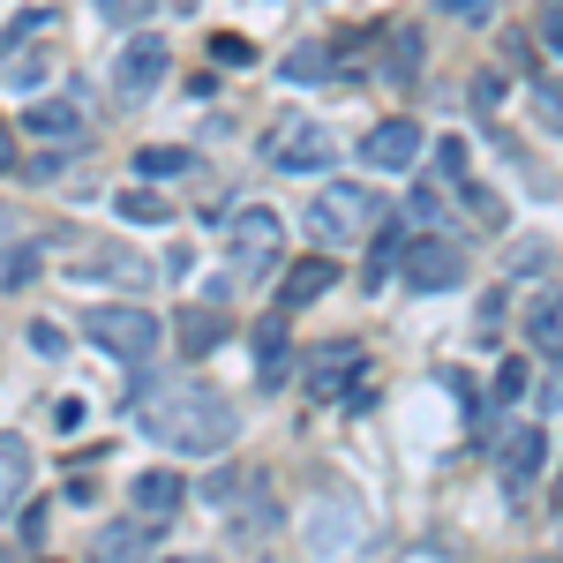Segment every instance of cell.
<instances>
[{"label":"cell","mask_w":563,"mask_h":563,"mask_svg":"<svg viewBox=\"0 0 563 563\" xmlns=\"http://www.w3.org/2000/svg\"><path fill=\"white\" fill-rule=\"evenodd\" d=\"M233 429H241L233 406H225L218 390H203V384H166L151 406H143V435L166 443V451H180V459H211V451H225Z\"/></svg>","instance_id":"obj_1"},{"label":"cell","mask_w":563,"mask_h":563,"mask_svg":"<svg viewBox=\"0 0 563 563\" xmlns=\"http://www.w3.org/2000/svg\"><path fill=\"white\" fill-rule=\"evenodd\" d=\"M263 158H271L278 174H323V166L339 158V135L323 129V121H308V113H286L278 129L263 135Z\"/></svg>","instance_id":"obj_2"},{"label":"cell","mask_w":563,"mask_h":563,"mask_svg":"<svg viewBox=\"0 0 563 563\" xmlns=\"http://www.w3.org/2000/svg\"><path fill=\"white\" fill-rule=\"evenodd\" d=\"M278 241H286L278 211H263V203L233 211V225H225V256H233V278H241V286H256L263 271L278 263Z\"/></svg>","instance_id":"obj_3"},{"label":"cell","mask_w":563,"mask_h":563,"mask_svg":"<svg viewBox=\"0 0 563 563\" xmlns=\"http://www.w3.org/2000/svg\"><path fill=\"white\" fill-rule=\"evenodd\" d=\"M398 278L413 294H451L466 278V249L451 233H406V256H398Z\"/></svg>","instance_id":"obj_4"},{"label":"cell","mask_w":563,"mask_h":563,"mask_svg":"<svg viewBox=\"0 0 563 563\" xmlns=\"http://www.w3.org/2000/svg\"><path fill=\"white\" fill-rule=\"evenodd\" d=\"M376 218H384V196H368V188H353V180H346V188H323V196L308 203V233L339 249V241H361Z\"/></svg>","instance_id":"obj_5"},{"label":"cell","mask_w":563,"mask_h":563,"mask_svg":"<svg viewBox=\"0 0 563 563\" xmlns=\"http://www.w3.org/2000/svg\"><path fill=\"white\" fill-rule=\"evenodd\" d=\"M84 331H90L106 353H113V361H151V353H158V316H151V308H135V301L90 308Z\"/></svg>","instance_id":"obj_6"},{"label":"cell","mask_w":563,"mask_h":563,"mask_svg":"<svg viewBox=\"0 0 563 563\" xmlns=\"http://www.w3.org/2000/svg\"><path fill=\"white\" fill-rule=\"evenodd\" d=\"M541 459H549V435H541V421H511V435H504V451H496V474H504V496H526V488L541 481Z\"/></svg>","instance_id":"obj_7"},{"label":"cell","mask_w":563,"mask_h":563,"mask_svg":"<svg viewBox=\"0 0 563 563\" xmlns=\"http://www.w3.org/2000/svg\"><path fill=\"white\" fill-rule=\"evenodd\" d=\"M361 368H368V353L361 346H323L316 353V368H308V398L316 406H331V398H361Z\"/></svg>","instance_id":"obj_8"},{"label":"cell","mask_w":563,"mask_h":563,"mask_svg":"<svg viewBox=\"0 0 563 563\" xmlns=\"http://www.w3.org/2000/svg\"><path fill=\"white\" fill-rule=\"evenodd\" d=\"M166 60H174V53L158 38H129V53L113 60V90H121V98H151V90L166 84Z\"/></svg>","instance_id":"obj_9"},{"label":"cell","mask_w":563,"mask_h":563,"mask_svg":"<svg viewBox=\"0 0 563 563\" xmlns=\"http://www.w3.org/2000/svg\"><path fill=\"white\" fill-rule=\"evenodd\" d=\"M421 143H429V135H421V121H384V129L361 143V158H368L376 174H406V166L421 158Z\"/></svg>","instance_id":"obj_10"},{"label":"cell","mask_w":563,"mask_h":563,"mask_svg":"<svg viewBox=\"0 0 563 563\" xmlns=\"http://www.w3.org/2000/svg\"><path fill=\"white\" fill-rule=\"evenodd\" d=\"M339 286V263L331 256H301L286 278H278V308H308V301H323Z\"/></svg>","instance_id":"obj_11"},{"label":"cell","mask_w":563,"mask_h":563,"mask_svg":"<svg viewBox=\"0 0 563 563\" xmlns=\"http://www.w3.org/2000/svg\"><path fill=\"white\" fill-rule=\"evenodd\" d=\"M180 496H188V481L180 474H166V466H151V474H135V511H143V519H174L180 511Z\"/></svg>","instance_id":"obj_12"},{"label":"cell","mask_w":563,"mask_h":563,"mask_svg":"<svg viewBox=\"0 0 563 563\" xmlns=\"http://www.w3.org/2000/svg\"><path fill=\"white\" fill-rule=\"evenodd\" d=\"M23 129L38 135V143H84V113H76L68 98H38V106L23 113Z\"/></svg>","instance_id":"obj_13"},{"label":"cell","mask_w":563,"mask_h":563,"mask_svg":"<svg viewBox=\"0 0 563 563\" xmlns=\"http://www.w3.org/2000/svg\"><path fill=\"white\" fill-rule=\"evenodd\" d=\"M526 346L549 353V361H563V286H556V294H541V301L526 308Z\"/></svg>","instance_id":"obj_14"},{"label":"cell","mask_w":563,"mask_h":563,"mask_svg":"<svg viewBox=\"0 0 563 563\" xmlns=\"http://www.w3.org/2000/svg\"><path fill=\"white\" fill-rule=\"evenodd\" d=\"M174 339H180V353H188V361H203V353L218 346V339H225V316H218V308H180V323H174Z\"/></svg>","instance_id":"obj_15"},{"label":"cell","mask_w":563,"mask_h":563,"mask_svg":"<svg viewBox=\"0 0 563 563\" xmlns=\"http://www.w3.org/2000/svg\"><path fill=\"white\" fill-rule=\"evenodd\" d=\"M31 488V443L23 435H0V511H15Z\"/></svg>","instance_id":"obj_16"},{"label":"cell","mask_w":563,"mask_h":563,"mask_svg":"<svg viewBox=\"0 0 563 563\" xmlns=\"http://www.w3.org/2000/svg\"><path fill=\"white\" fill-rule=\"evenodd\" d=\"M256 353H263V368H256L263 390H278L286 376H294V353H286V331H278V323H263V331H256Z\"/></svg>","instance_id":"obj_17"},{"label":"cell","mask_w":563,"mask_h":563,"mask_svg":"<svg viewBox=\"0 0 563 563\" xmlns=\"http://www.w3.org/2000/svg\"><path fill=\"white\" fill-rule=\"evenodd\" d=\"M143 549H151V526L121 519V526H106V541H98V563H135Z\"/></svg>","instance_id":"obj_18"},{"label":"cell","mask_w":563,"mask_h":563,"mask_svg":"<svg viewBox=\"0 0 563 563\" xmlns=\"http://www.w3.org/2000/svg\"><path fill=\"white\" fill-rule=\"evenodd\" d=\"M113 211L129 218V225H166L174 203H166V196H151V188H121V196H113Z\"/></svg>","instance_id":"obj_19"},{"label":"cell","mask_w":563,"mask_h":563,"mask_svg":"<svg viewBox=\"0 0 563 563\" xmlns=\"http://www.w3.org/2000/svg\"><path fill=\"white\" fill-rule=\"evenodd\" d=\"M398 225H406V233H435V225H443V196H435V188H406Z\"/></svg>","instance_id":"obj_20"},{"label":"cell","mask_w":563,"mask_h":563,"mask_svg":"<svg viewBox=\"0 0 563 563\" xmlns=\"http://www.w3.org/2000/svg\"><path fill=\"white\" fill-rule=\"evenodd\" d=\"M278 68H286L294 84H323V76H331V53H323V45H301V53H286Z\"/></svg>","instance_id":"obj_21"},{"label":"cell","mask_w":563,"mask_h":563,"mask_svg":"<svg viewBox=\"0 0 563 563\" xmlns=\"http://www.w3.org/2000/svg\"><path fill=\"white\" fill-rule=\"evenodd\" d=\"M398 256H406V225H390L384 241H376V256H368V286H384L390 271H398Z\"/></svg>","instance_id":"obj_22"},{"label":"cell","mask_w":563,"mask_h":563,"mask_svg":"<svg viewBox=\"0 0 563 563\" xmlns=\"http://www.w3.org/2000/svg\"><path fill=\"white\" fill-rule=\"evenodd\" d=\"M413 76H421V38L398 31V38H390V84H413Z\"/></svg>","instance_id":"obj_23"},{"label":"cell","mask_w":563,"mask_h":563,"mask_svg":"<svg viewBox=\"0 0 563 563\" xmlns=\"http://www.w3.org/2000/svg\"><path fill=\"white\" fill-rule=\"evenodd\" d=\"M533 113L563 135V76H541V84H533Z\"/></svg>","instance_id":"obj_24"},{"label":"cell","mask_w":563,"mask_h":563,"mask_svg":"<svg viewBox=\"0 0 563 563\" xmlns=\"http://www.w3.org/2000/svg\"><path fill=\"white\" fill-rule=\"evenodd\" d=\"M188 166H196L188 151H158V143H151V151H135V174H188Z\"/></svg>","instance_id":"obj_25"},{"label":"cell","mask_w":563,"mask_h":563,"mask_svg":"<svg viewBox=\"0 0 563 563\" xmlns=\"http://www.w3.org/2000/svg\"><path fill=\"white\" fill-rule=\"evenodd\" d=\"M151 8H158V0H98V15H106V23H121V31H129V23H143Z\"/></svg>","instance_id":"obj_26"},{"label":"cell","mask_w":563,"mask_h":563,"mask_svg":"<svg viewBox=\"0 0 563 563\" xmlns=\"http://www.w3.org/2000/svg\"><path fill=\"white\" fill-rule=\"evenodd\" d=\"M526 384H533V376H526V361H504V376H496V398H504V406H519Z\"/></svg>","instance_id":"obj_27"},{"label":"cell","mask_w":563,"mask_h":563,"mask_svg":"<svg viewBox=\"0 0 563 563\" xmlns=\"http://www.w3.org/2000/svg\"><path fill=\"white\" fill-rule=\"evenodd\" d=\"M211 60H225V68H249V60H256V45H249V38H211Z\"/></svg>","instance_id":"obj_28"},{"label":"cell","mask_w":563,"mask_h":563,"mask_svg":"<svg viewBox=\"0 0 563 563\" xmlns=\"http://www.w3.org/2000/svg\"><path fill=\"white\" fill-rule=\"evenodd\" d=\"M435 166H443V180H466V143H459V135H451V143H443V151H435Z\"/></svg>","instance_id":"obj_29"},{"label":"cell","mask_w":563,"mask_h":563,"mask_svg":"<svg viewBox=\"0 0 563 563\" xmlns=\"http://www.w3.org/2000/svg\"><path fill=\"white\" fill-rule=\"evenodd\" d=\"M53 429H60V435L84 429V398H60V406H53Z\"/></svg>","instance_id":"obj_30"},{"label":"cell","mask_w":563,"mask_h":563,"mask_svg":"<svg viewBox=\"0 0 563 563\" xmlns=\"http://www.w3.org/2000/svg\"><path fill=\"white\" fill-rule=\"evenodd\" d=\"M443 8H451L459 23H488V15H496V0H443Z\"/></svg>","instance_id":"obj_31"},{"label":"cell","mask_w":563,"mask_h":563,"mask_svg":"<svg viewBox=\"0 0 563 563\" xmlns=\"http://www.w3.org/2000/svg\"><path fill=\"white\" fill-rule=\"evenodd\" d=\"M31 271H38V249H15V256H8V286H23Z\"/></svg>","instance_id":"obj_32"},{"label":"cell","mask_w":563,"mask_h":563,"mask_svg":"<svg viewBox=\"0 0 563 563\" xmlns=\"http://www.w3.org/2000/svg\"><path fill=\"white\" fill-rule=\"evenodd\" d=\"M31 353H45V361H53V353H60V331H53V323H31Z\"/></svg>","instance_id":"obj_33"},{"label":"cell","mask_w":563,"mask_h":563,"mask_svg":"<svg viewBox=\"0 0 563 563\" xmlns=\"http://www.w3.org/2000/svg\"><path fill=\"white\" fill-rule=\"evenodd\" d=\"M0 174H15V135H8V121H0Z\"/></svg>","instance_id":"obj_34"},{"label":"cell","mask_w":563,"mask_h":563,"mask_svg":"<svg viewBox=\"0 0 563 563\" xmlns=\"http://www.w3.org/2000/svg\"><path fill=\"white\" fill-rule=\"evenodd\" d=\"M556 563H563V556H556Z\"/></svg>","instance_id":"obj_35"},{"label":"cell","mask_w":563,"mask_h":563,"mask_svg":"<svg viewBox=\"0 0 563 563\" xmlns=\"http://www.w3.org/2000/svg\"><path fill=\"white\" fill-rule=\"evenodd\" d=\"M174 563H180V556H174Z\"/></svg>","instance_id":"obj_36"}]
</instances>
